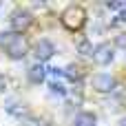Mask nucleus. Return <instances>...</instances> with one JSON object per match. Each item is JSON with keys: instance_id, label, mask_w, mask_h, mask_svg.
Listing matches in <instances>:
<instances>
[{"instance_id": "obj_1", "label": "nucleus", "mask_w": 126, "mask_h": 126, "mask_svg": "<svg viewBox=\"0 0 126 126\" xmlns=\"http://www.w3.org/2000/svg\"><path fill=\"white\" fill-rule=\"evenodd\" d=\"M62 24H64L66 29H71V31L82 29V24H84V9L71 4V7L62 13Z\"/></svg>"}, {"instance_id": "obj_2", "label": "nucleus", "mask_w": 126, "mask_h": 126, "mask_svg": "<svg viewBox=\"0 0 126 126\" xmlns=\"http://www.w3.org/2000/svg\"><path fill=\"white\" fill-rule=\"evenodd\" d=\"M31 22H33V16L27 9H16L9 18V24L13 27V31H24V29L31 27Z\"/></svg>"}, {"instance_id": "obj_3", "label": "nucleus", "mask_w": 126, "mask_h": 126, "mask_svg": "<svg viewBox=\"0 0 126 126\" xmlns=\"http://www.w3.org/2000/svg\"><path fill=\"white\" fill-rule=\"evenodd\" d=\"M93 60L97 62V64H102V66H106V64H111L113 62V58H115V49L109 44V42H102V44H97L95 49H93Z\"/></svg>"}, {"instance_id": "obj_4", "label": "nucleus", "mask_w": 126, "mask_h": 126, "mask_svg": "<svg viewBox=\"0 0 126 126\" xmlns=\"http://www.w3.org/2000/svg\"><path fill=\"white\" fill-rule=\"evenodd\" d=\"M53 53H55V47H53V42H49V40H40V42L33 44V58H35L40 64L47 62L49 58H53Z\"/></svg>"}, {"instance_id": "obj_5", "label": "nucleus", "mask_w": 126, "mask_h": 126, "mask_svg": "<svg viewBox=\"0 0 126 126\" xmlns=\"http://www.w3.org/2000/svg\"><path fill=\"white\" fill-rule=\"evenodd\" d=\"M93 86H95V91H100V93H113L115 91V78L113 75H109V73H97V75H93Z\"/></svg>"}, {"instance_id": "obj_6", "label": "nucleus", "mask_w": 126, "mask_h": 126, "mask_svg": "<svg viewBox=\"0 0 126 126\" xmlns=\"http://www.w3.org/2000/svg\"><path fill=\"white\" fill-rule=\"evenodd\" d=\"M4 51H7V55H9L11 60H22V58L27 55V40H24L22 35H16V38L11 40V44H9Z\"/></svg>"}, {"instance_id": "obj_7", "label": "nucleus", "mask_w": 126, "mask_h": 126, "mask_svg": "<svg viewBox=\"0 0 126 126\" xmlns=\"http://www.w3.org/2000/svg\"><path fill=\"white\" fill-rule=\"evenodd\" d=\"M4 111H7L9 115H13L16 120H20V122L29 120V111H27V106L20 104V102H16V100H9V102L4 104Z\"/></svg>"}, {"instance_id": "obj_8", "label": "nucleus", "mask_w": 126, "mask_h": 126, "mask_svg": "<svg viewBox=\"0 0 126 126\" xmlns=\"http://www.w3.org/2000/svg\"><path fill=\"white\" fill-rule=\"evenodd\" d=\"M27 78H29L33 84H40V82H44V78H47V69H44L40 62H35V64H31V66H29Z\"/></svg>"}, {"instance_id": "obj_9", "label": "nucleus", "mask_w": 126, "mask_h": 126, "mask_svg": "<svg viewBox=\"0 0 126 126\" xmlns=\"http://www.w3.org/2000/svg\"><path fill=\"white\" fill-rule=\"evenodd\" d=\"M95 122H97V117L89 111H82L73 117V126H95Z\"/></svg>"}, {"instance_id": "obj_10", "label": "nucleus", "mask_w": 126, "mask_h": 126, "mask_svg": "<svg viewBox=\"0 0 126 126\" xmlns=\"http://www.w3.org/2000/svg\"><path fill=\"white\" fill-rule=\"evenodd\" d=\"M49 93H51V95H58V97H66L69 89H66L62 82H51V84H49Z\"/></svg>"}, {"instance_id": "obj_11", "label": "nucleus", "mask_w": 126, "mask_h": 126, "mask_svg": "<svg viewBox=\"0 0 126 126\" xmlns=\"http://www.w3.org/2000/svg\"><path fill=\"white\" fill-rule=\"evenodd\" d=\"M64 78H69V80H80L82 78V69L80 66H75V64H69L66 69H64Z\"/></svg>"}, {"instance_id": "obj_12", "label": "nucleus", "mask_w": 126, "mask_h": 126, "mask_svg": "<svg viewBox=\"0 0 126 126\" xmlns=\"http://www.w3.org/2000/svg\"><path fill=\"white\" fill-rule=\"evenodd\" d=\"M78 51H80V55H91L93 53V47H91V42L86 38H80L78 40Z\"/></svg>"}, {"instance_id": "obj_13", "label": "nucleus", "mask_w": 126, "mask_h": 126, "mask_svg": "<svg viewBox=\"0 0 126 126\" xmlns=\"http://www.w3.org/2000/svg\"><path fill=\"white\" fill-rule=\"evenodd\" d=\"M16 35H18V33H13V31H2V33H0V47H2V49H7Z\"/></svg>"}, {"instance_id": "obj_14", "label": "nucleus", "mask_w": 126, "mask_h": 126, "mask_svg": "<svg viewBox=\"0 0 126 126\" xmlns=\"http://www.w3.org/2000/svg\"><path fill=\"white\" fill-rule=\"evenodd\" d=\"M122 22L126 24V2H124V9L115 16V20H111V24H122Z\"/></svg>"}, {"instance_id": "obj_15", "label": "nucleus", "mask_w": 126, "mask_h": 126, "mask_svg": "<svg viewBox=\"0 0 126 126\" xmlns=\"http://www.w3.org/2000/svg\"><path fill=\"white\" fill-rule=\"evenodd\" d=\"M117 47H124V49H126V35H124V33L117 35Z\"/></svg>"}, {"instance_id": "obj_16", "label": "nucleus", "mask_w": 126, "mask_h": 126, "mask_svg": "<svg viewBox=\"0 0 126 126\" xmlns=\"http://www.w3.org/2000/svg\"><path fill=\"white\" fill-rule=\"evenodd\" d=\"M4 86H7V80H4V78H2V75H0V93H2V91H4Z\"/></svg>"}, {"instance_id": "obj_17", "label": "nucleus", "mask_w": 126, "mask_h": 126, "mask_svg": "<svg viewBox=\"0 0 126 126\" xmlns=\"http://www.w3.org/2000/svg\"><path fill=\"white\" fill-rule=\"evenodd\" d=\"M120 126H126V117H122V122H120Z\"/></svg>"}]
</instances>
